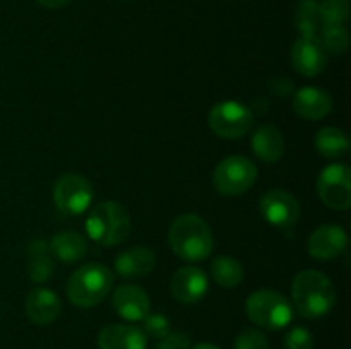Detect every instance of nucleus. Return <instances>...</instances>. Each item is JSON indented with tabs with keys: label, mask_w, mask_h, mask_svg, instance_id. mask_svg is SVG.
Returning <instances> with one entry per match:
<instances>
[{
	"label": "nucleus",
	"mask_w": 351,
	"mask_h": 349,
	"mask_svg": "<svg viewBox=\"0 0 351 349\" xmlns=\"http://www.w3.org/2000/svg\"><path fill=\"white\" fill-rule=\"evenodd\" d=\"M293 310L304 318H319L329 313L336 303V287L326 274L305 269L295 276L291 284Z\"/></svg>",
	"instance_id": "1"
},
{
	"label": "nucleus",
	"mask_w": 351,
	"mask_h": 349,
	"mask_svg": "<svg viewBox=\"0 0 351 349\" xmlns=\"http://www.w3.org/2000/svg\"><path fill=\"white\" fill-rule=\"evenodd\" d=\"M168 243L178 259L201 262L211 255L215 238L208 222L201 216L182 214L171 222Z\"/></svg>",
	"instance_id": "2"
},
{
	"label": "nucleus",
	"mask_w": 351,
	"mask_h": 349,
	"mask_svg": "<svg viewBox=\"0 0 351 349\" xmlns=\"http://www.w3.org/2000/svg\"><path fill=\"white\" fill-rule=\"evenodd\" d=\"M130 216L119 202L105 201L96 204L86 218V231L89 238L105 246L125 242L130 233Z\"/></svg>",
	"instance_id": "3"
},
{
	"label": "nucleus",
	"mask_w": 351,
	"mask_h": 349,
	"mask_svg": "<svg viewBox=\"0 0 351 349\" xmlns=\"http://www.w3.org/2000/svg\"><path fill=\"white\" fill-rule=\"evenodd\" d=\"M113 286V274L101 263L79 267L67 281V298L79 308H91L101 303Z\"/></svg>",
	"instance_id": "4"
},
{
	"label": "nucleus",
	"mask_w": 351,
	"mask_h": 349,
	"mask_svg": "<svg viewBox=\"0 0 351 349\" xmlns=\"http://www.w3.org/2000/svg\"><path fill=\"white\" fill-rule=\"evenodd\" d=\"M250 322L267 331H281L293 320V305L281 293L271 289L254 291L245 303Z\"/></svg>",
	"instance_id": "5"
},
{
	"label": "nucleus",
	"mask_w": 351,
	"mask_h": 349,
	"mask_svg": "<svg viewBox=\"0 0 351 349\" xmlns=\"http://www.w3.org/2000/svg\"><path fill=\"white\" fill-rule=\"evenodd\" d=\"M257 168L249 157L230 156L216 166L213 183L223 195H242L256 183Z\"/></svg>",
	"instance_id": "6"
},
{
	"label": "nucleus",
	"mask_w": 351,
	"mask_h": 349,
	"mask_svg": "<svg viewBox=\"0 0 351 349\" xmlns=\"http://www.w3.org/2000/svg\"><path fill=\"white\" fill-rule=\"evenodd\" d=\"M209 127L223 139H240L245 135L254 123L250 108L239 101H221L209 112Z\"/></svg>",
	"instance_id": "7"
},
{
	"label": "nucleus",
	"mask_w": 351,
	"mask_h": 349,
	"mask_svg": "<svg viewBox=\"0 0 351 349\" xmlns=\"http://www.w3.org/2000/svg\"><path fill=\"white\" fill-rule=\"evenodd\" d=\"M93 197V185L77 173L64 174L53 187L55 205L65 216H79L88 211Z\"/></svg>",
	"instance_id": "8"
},
{
	"label": "nucleus",
	"mask_w": 351,
	"mask_h": 349,
	"mask_svg": "<svg viewBox=\"0 0 351 349\" xmlns=\"http://www.w3.org/2000/svg\"><path fill=\"white\" fill-rule=\"evenodd\" d=\"M317 192L328 207L345 211L351 205V171L346 164L335 163L321 171Z\"/></svg>",
	"instance_id": "9"
},
{
	"label": "nucleus",
	"mask_w": 351,
	"mask_h": 349,
	"mask_svg": "<svg viewBox=\"0 0 351 349\" xmlns=\"http://www.w3.org/2000/svg\"><path fill=\"white\" fill-rule=\"evenodd\" d=\"M259 209L264 221L278 229H290L300 218V204L297 198L280 188L264 194Z\"/></svg>",
	"instance_id": "10"
},
{
	"label": "nucleus",
	"mask_w": 351,
	"mask_h": 349,
	"mask_svg": "<svg viewBox=\"0 0 351 349\" xmlns=\"http://www.w3.org/2000/svg\"><path fill=\"white\" fill-rule=\"evenodd\" d=\"M329 53L319 36H300L291 47V64L305 77L322 74L328 65Z\"/></svg>",
	"instance_id": "11"
},
{
	"label": "nucleus",
	"mask_w": 351,
	"mask_h": 349,
	"mask_svg": "<svg viewBox=\"0 0 351 349\" xmlns=\"http://www.w3.org/2000/svg\"><path fill=\"white\" fill-rule=\"evenodd\" d=\"M348 246V235L341 226H319L307 242V250L314 259L332 260L341 255Z\"/></svg>",
	"instance_id": "12"
},
{
	"label": "nucleus",
	"mask_w": 351,
	"mask_h": 349,
	"mask_svg": "<svg viewBox=\"0 0 351 349\" xmlns=\"http://www.w3.org/2000/svg\"><path fill=\"white\" fill-rule=\"evenodd\" d=\"M208 286L209 281L204 270L197 267H182L171 277L170 291L178 303L192 305L204 298Z\"/></svg>",
	"instance_id": "13"
},
{
	"label": "nucleus",
	"mask_w": 351,
	"mask_h": 349,
	"mask_svg": "<svg viewBox=\"0 0 351 349\" xmlns=\"http://www.w3.org/2000/svg\"><path fill=\"white\" fill-rule=\"evenodd\" d=\"M112 305L117 313L129 322L144 320L149 313V296L144 289L134 284H123L113 293Z\"/></svg>",
	"instance_id": "14"
},
{
	"label": "nucleus",
	"mask_w": 351,
	"mask_h": 349,
	"mask_svg": "<svg viewBox=\"0 0 351 349\" xmlns=\"http://www.w3.org/2000/svg\"><path fill=\"white\" fill-rule=\"evenodd\" d=\"M62 301L55 291L48 287H36L26 300V315L33 324L50 325L60 317Z\"/></svg>",
	"instance_id": "15"
},
{
	"label": "nucleus",
	"mask_w": 351,
	"mask_h": 349,
	"mask_svg": "<svg viewBox=\"0 0 351 349\" xmlns=\"http://www.w3.org/2000/svg\"><path fill=\"white\" fill-rule=\"evenodd\" d=\"M146 334L136 325L108 324L99 331V349H146Z\"/></svg>",
	"instance_id": "16"
},
{
	"label": "nucleus",
	"mask_w": 351,
	"mask_h": 349,
	"mask_svg": "<svg viewBox=\"0 0 351 349\" xmlns=\"http://www.w3.org/2000/svg\"><path fill=\"white\" fill-rule=\"evenodd\" d=\"M332 108V99L326 89L307 86L295 92L293 109L305 120H321L329 115Z\"/></svg>",
	"instance_id": "17"
},
{
	"label": "nucleus",
	"mask_w": 351,
	"mask_h": 349,
	"mask_svg": "<svg viewBox=\"0 0 351 349\" xmlns=\"http://www.w3.org/2000/svg\"><path fill=\"white\" fill-rule=\"evenodd\" d=\"M156 255L146 246H132L115 259V270L122 277H144L153 272Z\"/></svg>",
	"instance_id": "18"
},
{
	"label": "nucleus",
	"mask_w": 351,
	"mask_h": 349,
	"mask_svg": "<svg viewBox=\"0 0 351 349\" xmlns=\"http://www.w3.org/2000/svg\"><path fill=\"white\" fill-rule=\"evenodd\" d=\"M252 151L264 163H278L285 154V139L274 125H261L254 132Z\"/></svg>",
	"instance_id": "19"
},
{
	"label": "nucleus",
	"mask_w": 351,
	"mask_h": 349,
	"mask_svg": "<svg viewBox=\"0 0 351 349\" xmlns=\"http://www.w3.org/2000/svg\"><path fill=\"white\" fill-rule=\"evenodd\" d=\"M50 252L62 262H77L88 252V242L77 231H60L50 240Z\"/></svg>",
	"instance_id": "20"
},
{
	"label": "nucleus",
	"mask_w": 351,
	"mask_h": 349,
	"mask_svg": "<svg viewBox=\"0 0 351 349\" xmlns=\"http://www.w3.org/2000/svg\"><path fill=\"white\" fill-rule=\"evenodd\" d=\"M29 277L34 283H47L55 272V260L50 252V245L45 240H33L27 246Z\"/></svg>",
	"instance_id": "21"
},
{
	"label": "nucleus",
	"mask_w": 351,
	"mask_h": 349,
	"mask_svg": "<svg viewBox=\"0 0 351 349\" xmlns=\"http://www.w3.org/2000/svg\"><path fill=\"white\" fill-rule=\"evenodd\" d=\"M348 137L336 127H324L315 135V149L328 159H339L348 153Z\"/></svg>",
	"instance_id": "22"
},
{
	"label": "nucleus",
	"mask_w": 351,
	"mask_h": 349,
	"mask_svg": "<svg viewBox=\"0 0 351 349\" xmlns=\"http://www.w3.org/2000/svg\"><path fill=\"white\" fill-rule=\"evenodd\" d=\"M211 274L218 286L237 287L243 279V267L233 257L221 255L213 260Z\"/></svg>",
	"instance_id": "23"
},
{
	"label": "nucleus",
	"mask_w": 351,
	"mask_h": 349,
	"mask_svg": "<svg viewBox=\"0 0 351 349\" xmlns=\"http://www.w3.org/2000/svg\"><path fill=\"white\" fill-rule=\"evenodd\" d=\"M295 26L300 31L302 36H317V33L324 26L317 0H300L297 14H295Z\"/></svg>",
	"instance_id": "24"
},
{
	"label": "nucleus",
	"mask_w": 351,
	"mask_h": 349,
	"mask_svg": "<svg viewBox=\"0 0 351 349\" xmlns=\"http://www.w3.org/2000/svg\"><path fill=\"white\" fill-rule=\"evenodd\" d=\"M321 41L328 53H345L350 47V34L345 26H322Z\"/></svg>",
	"instance_id": "25"
},
{
	"label": "nucleus",
	"mask_w": 351,
	"mask_h": 349,
	"mask_svg": "<svg viewBox=\"0 0 351 349\" xmlns=\"http://www.w3.org/2000/svg\"><path fill=\"white\" fill-rule=\"evenodd\" d=\"M324 26H343L350 16V0H324L319 3Z\"/></svg>",
	"instance_id": "26"
},
{
	"label": "nucleus",
	"mask_w": 351,
	"mask_h": 349,
	"mask_svg": "<svg viewBox=\"0 0 351 349\" xmlns=\"http://www.w3.org/2000/svg\"><path fill=\"white\" fill-rule=\"evenodd\" d=\"M143 322L144 334L149 335L151 339H156V341H160V339H163L165 335H168L171 332L170 322H168V318L161 313H147Z\"/></svg>",
	"instance_id": "27"
},
{
	"label": "nucleus",
	"mask_w": 351,
	"mask_h": 349,
	"mask_svg": "<svg viewBox=\"0 0 351 349\" xmlns=\"http://www.w3.org/2000/svg\"><path fill=\"white\" fill-rule=\"evenodd\" d=\"M285 349H314V337L305 327H293L283 339Z\"/></svg>",
	"instance_id": "28"
},
{
	"label": "nucleus",
	"mask_w": 351,
	"mask_h": 349,
	"mask_svg": "<svg viewBox=\"0 0 351 349\" xmlns=\"http://www.w3.org/2000/svg\"><path fill=\"white\" fill-rule=\"evenodd\" d=\"M235 349H269V341L257 328H247L237 337Z\"/></svg>",
	"instance_id": "29"
},
{
	"label": "nucleus",
	"mask_w": 351,
	"mask_h": 349,
	"mask_svg": "<svg viewBox=\"0 0 351 349\" xmlns=\"http://www.w3.org/2000/svg\"><path fill=\"white\" fill-rule=\"evenodd\" d=\"M156 349H191V337L184 332H170L158 341Z\"/></svg>",
	"instance_id": "30"
},
{
	"label": "nucleus",
	"mask_w": 351,
	"mask_h": 349,
	"mask_svg": "<svg viewBox=\"0 0 351 349\" xmlns=\"http://www.w3.org/2000/svg\"><path fill=\"white\" fill-rule=\"evenodd\" d=\"M40 5L47 7V9H60V7L67 5L71 0H36Z\"/></svg>",
	"instance_id": "31"
},
{
	"label": "nucleus",
	"mask_w": 351,
	"mask_h": 349,
	"mask_svg": "<svg viewBox=\"0 0 351 349\" xmlns=\"http://www.w3.org/2000/svg\"><path fill=\"white\" fill-rule=\"evenodd\" d=\"M191 349H221V348L216 344H211V342H199V344H195L194 348Z\"/></svg>",
	"instance_id": "32"
}]
</instances>
